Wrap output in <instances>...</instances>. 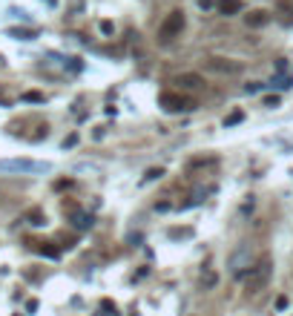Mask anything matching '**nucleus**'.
<instances>
[{
    "instance_id": "nucleus-19",
    "label": "nucleus",
    "mask_w": 293,
    "mask_h": 316,
    "mask_svg": "<svg viewBox=\"0 0 293 316\" xmlns=\"http://www.w3.org/2000/svg\"><path fill=\"white\" fill-rule=\"evenodd\" d=\"M101 32H103V35H112V23H109V20H101Z\"/></svg>"
},
{
    "instance_id": "nucleus-5",
    "label": "nucleus",
    "mask_w": 293,
    "mask_h": 316,
    "mask_svg": "<svg viewBox=\"0 0 293 316\" xmlns=\"http://www.w3.org/2000/svg\"><path fill=\"white\" fill-rule=\"evenodd\" d=\"M0 170H17V173H46L49 164L43 161H29V158H12V161H0Z\"/></svg>"
},
{
    "instance_id": "nucleus-20",
    "label": "nucleus",
    "mask_w": 293,
    "mask_h": 316,
    "mask_svg": "<svg viewBox=\"0 0 293 316\" xmlns=\"http://www.w3.org/2000/svg\"><path fill=\"white\" fill-rule=\"evenodd\" d=\"M279 6H282L285 12H291V15H293V0H279Z\"/></svg>"
},
{
    "instance_id": "nucleus-17",
    "label": "nucleus",
    "mask_w": 293,
    "mask_h": 316,
    "mask_svg": "<svg viewBox=\"0 0 293 316\" xmlns=\"http://www.w3.org/2000/svg\"><path fill=\"white\" fill-rule=\"evenodd\" d=\"M164 170L161 167H153V170H147V176H144V181H155V178H161Z\"/></svg>"
},
{
    "instance_id": "nucleus-15",
    "label": "nucleus",
    "mask_w": 293,
    "mask_h": 316,
    "mask_svg": "<svg viewBox=\"0 0 293 316\" xmlns=\"http://www.w3.org/2000/svg\"><path fill=\"white\" fill-rule=\"evenodd\" d=\"M9 35L12 37H20V40H32L34 37V32H29V29H9Z\"/></svg>"
},
{
    "instance_id": "nucleus-1",
    "label": "nucleus",
    "mask_w": 293,
    "mask_h": 316,
    "mask_svg": "<svg viewBox=\"0 0 293 316\" xmlns=\"http://www.w3.org/2000/svg\"><path fill=\"white\" fill-rule=\"evenodd\" d=\"M270 270H273V262L264 256V259H259L250 270H247V276H244V293L247 296H256L264 284L270 282Z\"/></svg>"
},
{
    "instance_id": "nucleus-2",
    "label": "nucleus",
    "mask_w": 293,
    "mask_h": 316,
    "mask_svg": "<svg viewBox=\"0 0 293 316\" xmlns=\"http://www.w3.org/2000/svg\"><path fill=\"white\" fill-rule=\"evenodd\" d=\"M184 23H187V20H184V12H181V9H172V12L161 20V26H158V40H161V43H172V40L184 32Z\"/></svg>"
},
{
    "instance_id": "nucleus-4",
    "label": "nucleus",
    "mask_w": 293,
    "mask_h": 316,
    "mask_svg": "<svg viewBox=\"0 0 293 316\" xmlns=\"http://www.w3.org/2000/svg\"><path fill=\"white\" fill-rule=\"evenodd\" d=\"M250 262H253V253H250V245H239V247H236V253L230 256L227 267H230V273L241 276V273H244L247 267H253Z\"/></svg>"
},
{
    "instance_id": "nucleus-9",
    "label": "nucleus",
    "mask_w": 293,
    "mask_h": 316,
    "mask_svg": "<svg viewBox=\"0 0 293 316\" xmlns=\"http://www.w3.org/2000/svg\"><path fill=\"white\" fill-rule=\"evenodd\" d=\"M216 6H219V12H222L224 18H233V15L241 12V0H219Z\"/></svg>"
},
{
    "instance_id": "nucleus-13",
    "label": "nucleus",
    "mask_w": 293,
    "mask_h": 316,
    "mask_svg": "<svg viewBox=\"0 0 293 316\" xmlns=\"http://www.w3.org/2000/svg\"><path fill=\"white\" fill-rule=\"evenodd\" d=\"M216 282H219V276H216L213 270H207V273H201V287H204V290H210V287H216Z\"/></svg>"
},
{
    "instance_id": "nucleus-16",
    "label": "nucleus",
    "mask_w": 293,
    "mask_h": 316,
    "mask_svg": "<svg viewBox=\"0 0 293 316\" xmlns=\"http://www.w3.org/2000/svg\"><path fill=\"white\" fill-rule=\"evenodd\" d=\"M241 118H244V115H241V112L236 109V112H230L227 118H224V126H236V124H239V121H241Z\"/></svg>"
},
{
    "instance_id": "nucleus-18",
    "label": "nucleus",
    "mask_w": 293,
    "mask_h": 316,
    "mask_svg": "<svg viewBox=\"0 0 293 316\" xmlns=\"http://www.w3.org/2000/svg\"><path fill=\"white\" fill-rule=\"evenodd\" d=\"M282 101H279V95H270V98H264V106H270V109H276Z\"/></svg>"
},
{
    "instance_id": "nucleus-14",
    "label": "nucleus",
    "mask_w": 293,
    "mask_h": 316,
    "mask_svg": "<svg viewBox=\"0 0 293 316\" xmlns=\"http://www.w3.org/2000/svg\"><path fill=\"white\" fill-rule=\"evenodd\" d=\"M23 101H26V104H43V101H46V98H43V92H23Z\"/></svg>"
},
{
    "instance_id": "nucleus-11",
    "label": "nucleus",
    "mask_w": 293,
    "mask_h": 316,
    "mask_svg": "<svg viewBox=\"0 0 293 316\" xmlns=\"http://www.w3.org/2000/svg\"><path fill=\"white\" fill-rule=\"evenodd\" d=\"M37 245V253H43V256H49V259H58L61 256V250L52 245V242H34Z\"/></svg>"
},
{
    "instance_id": "nucleus-7",
    "label": "nucleus",
    "mask_w": 293,
    "mask_h": 316,
    "mask_svg": "<svg viewBox=\"0 0 293 316\" xmlns=\"http://www.w3.org/2000/svg\"><path fill=\"white\" fill-rule=\"evenodd\" d=\"M244 20H247L250 29H259V26H267L270 23V12L267 9H253L250 15H244Z\"/></svg>"
},
{
    "instance_id": "nucleus-8",
    "label": "nucleus",
    "mask_w": 293,
    "mask_h": 316,
    "mask_svg": "<svg viewBox=\"0 0 293 316\" xmlns=\"http://www.w3.org/2000/svg\"><path fill=\"white\" fill-rule=\"evenodd\" d=\"M207 69H213V72H239L241 63L227 61V58H210V61H207Z\"/></svg>"
},
{
    "instance_id": "nucleus-10",
    "label": "nucleus",
    "mask_w": 293,
    "mask_h": 316,
    "mask_svg": "<svg viewBox=\"0 0 293 316\" xmlns=\"http://www.w3.org/2000/svg\"><path fill=\"white\" fill-rule=\"evenodd\" d=\"M72 224H75L78 230H89V227H92V216H86V213L75 210V213H72Z\"/></svg>"
},
{
    "instance_id": "nucleus-6",
    "label": "nucleus",
    "mask_w": 293,
    "mask_h": 316,
    "mask_svg": "<svg viewBox=\"0 0 293 316\" xmlns=\"http://www.w3.org/2000/svg\"><path fill=\"white\" fill-rule=\"evenodd\" d=\"M175 84H178L184 92H195V89L204 87V78H201L198 72H181V75L175 78Z\"/></svg>"
},
{
    "instance_id": "nucleus-3",
    "label": "nucleus",
    "mask_w": 293,
    "mask_h": 316,
    "mask_svg": "<svg viewBox=\"0 0 293 316\" xmlns=\"http://www.w3.org/2000/svg\"><path fill=\"white\" fill-rule=\"evenodd\" d=\"M158 104L167 112H190V109H195V104L187 101L181 92H161L158 95Z\"/></svg>"
},
{
    "instance_id": "nucleus-21",
    "label": "nucleus",
    "mask_w": 293,
    "mask_h": 316,
    "mask_svg": "<svg viewBox=\"0 0 293 316\" xmlns=\"http://www.w3.org/2000/svg\"><path fill=\"white\" fill-rule=\"evenodd\" d=\"M75 144H78V135H69V138L64 141V147H75Z\"/></svg>"
},
{
    "instance_id": "nucleus-12",
    "label": "nucleus",
    "mask_w": 293,
    "mask_h": 316,
    "mask_svg": "<svg viewBox=\"0 0 293 316\" xmlns=\"http://www.w3.org/2000/svg\"><path fill=\"white\" fill-rule=\"evenodd\" d=\"M26 221H29V224H34V227H40V224H46V216H43V210H37V207H34V210H29V213H26Z\"/></svg>"
}]
</instances>
